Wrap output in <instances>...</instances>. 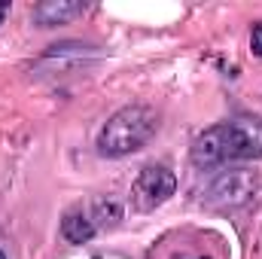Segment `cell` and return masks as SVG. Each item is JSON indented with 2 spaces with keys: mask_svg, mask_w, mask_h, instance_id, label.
Wrapping results in <instances>:
<instances>
[{
  "mask_svg": "<svg viewBox=\"0 0 262 259\" xmlns=\"http://www.w3.org/2000/svg\"><path fill=\"white\" fill-rule=\"evenodd\" d=\"M195 168H216L226 162L262 159V119L241 116L213 128H204L189 146Z\"/></svg>",
  "mask_w": 262,
  "mask_h": 259,
  "instance_id": "obj_1",
  "label": "cell"
},
{
  "mask_svg": "<svg viewBox=\"0 0 262 259\" xmlns=\"http://www.w3.org/2000/svg\"><path fill=\"white\" fill-rule=\"evenodd\" d=\"M159 128V113L146 104H128L116 110L98 131V153L107 159H122L149 143V137Z\"/></svg>",
  "mask_w": 262,
  "mask_h": 259,
  "instance_id": "obj_2",
  "label": "cell"
},
{
  "mask_svg": "<svg viewBox=\"0 0 262 259\" xmlns=\"http://www.w3.org/2000/svg\"><path fill=\"white\" fill-rule=\"evenodd\" d=\"M259 192V174L250 168H229L220 171L201 192V204L210 210H238L250 204Z\"/></svg>",
  "mask_w": 262,
  "mask_h": 259,
  "instance_id": "obj_3",
  "label": "cell"
},
{
  "mask_svg": "<svg viewBox=\"0 0 262 259\" xmlns=\"http://www.w3.org/2000/svg\"><path fill=\"white\" fill-rule=\"evenodd\" d=\"M174 192H177V177L165 165H146L131 183V201L137 210H156Z\"/></svg>",
  "mask_w": 262,
  "mask_h": 259,
  "instance_id": "obj_4",
  "label": "cell"
},
{
  "mask_svg": "<svg viewBox=\"0 0 262 259\" xmlns=\"http://www.w3.org/2000/svg\"><path fill=\"white\" fill-rule=\"evenodd\" d=\"M89 58H92V61L98 58L95 46H85V43H55V46H49V52L37 61V67H40V70L49 67L52 73H64V70H73V67L85 64Z\"/></svg>",
  "mask_w": 262,
  "mask_h": 259,
  "instance_id": "obj_5",
  "label": "cell"
},
{
  "mask_svg": "<svg viewBox=\"0 0 262 259\" xmlns=\"http://www.w3.org/2000/svg\"><path fill=\"white\" fill-rule=\"evenodd\" d=\"M89 6L76 3V0H43L34 6V21L40 28H55V25H67L73 18H79Z\"/></svg>",
  "mask_w": 262,
  "mask_h": 259,
  "instance_id": "obj_6",
  "label": "cell"
},
{
  "mask_svg": "<svg viewBox=\"0 0 262 259\" xmlns=\"http://www.w3.org/2000/svg\"><path fill=\"white\" fill-rule=\"evenodd\" d=\"M95 232H98V226L89 210H67L61 220V238L67 244H85L95 238Z\"/></svg>",
  "mask_w": 262,
  "mask_h": 259,
  "instance_id": "obj_7",
  "label": "cell"
},
{
  "mask_svg": "<svg viewBox=\"0 0 262 259\" xmlns=\"http://www.w3.org/2000/svg\"><path fill=\"white\" fill-rule=\"evenodd\" d=\"M89 213H92V220H95L98 229H110V226H116L122 220V204L113 201V198H98Z\"/></svg>",
  "mask_w": 262,
  "mask_h": 259,
  "instance_id": "obj_8",
  "label": "cell"
},
{
  "mask_svg": "<svg viewBox=\"0 0 262 259\" xmlns=\"http://www.w3.org/2000/svg\"><path fill=\"white\" fill-rule=\"evenodd\" d=\"M250 49H253L256 55H262V25H256L253 34H250Z\"/></svg>",
  "mask_w": 262,
  "mask_h": 259,
  "instance_id": "obj_9",
  "label": "cell"
},
{
  "mask_svg": "<svg viewBox=\"0 0 262 259\" xmlns=\"http://www.w3.org/2000/svg\"><path fill=\"white\" fill-rule=\"evenodd\" d=\"M9 12V3H0V21H3V15Z\"/></svg>",
  "mask_w": 262,
  "mask_h": 259,
  "instance_id": "obj_10",
  "label": "cell"
},
{
  "mask_svg": "<svg viewBox=\"0 0 262 259\" xmlns=\"http://www.w3.org/2000/svg\"><path fill=\"white\" fill-rule=\"evenodd\" d=\"M0 259H6V253H0Z\"/></svg>",
  "mask_w": 262,
  "mask_h": 259,
  "instance_id": "obj_11",
  "label": "cell"
}]
</instances>
